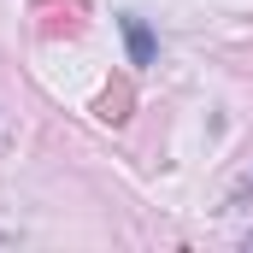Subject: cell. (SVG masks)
<instances>
[{
	"label": "cell",
	"mask_w": 253,
	"mask_h": 253,
	"mask_svg": "<svg viewBox=\"0 0 253 253\" xmlns=\"http://www.w3.org/2000/svg\"><path fill=\"white\" fill-rule=\"evenodd\" d=\"M129 100H135L129 77H112V83L100 88V100H94V118H106V124H124V118H129Z\"/></svg>",
	"instance_id": "1"
},
{
	"label": "cell",
	"mask_w": 253,
	"mask_h": 253,
	"mask_svg": "<svg viewBox=\"0 0 253 253\" xmlns=\"http://www.w3.org/2000/svg\"><path fill=\"white\" fill-rule=\"evenodd\" d=\"M124 42H129V65H147L153 59V30L141 18H124Z\"/></svg>",
	"instance_id": "2"
}]
</instances>
